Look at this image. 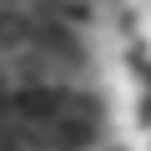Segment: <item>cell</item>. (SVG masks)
Here are the masks:
<instances>
[{
  "label": "cell",
  "mask_w": 151,
  "mask_h": 151,
  "mask_svg": "<svg viewBox=\"0 0 151 151\" xmlns=\"http://www.w3.org/2000/svg\"><path fill=\"white\" fill-rule=\"evenodd\" d=\"M116 0H0V151H96L111 131Z\"/></svg>",
  "instance_id": "cell-1"
}]
</instances>
